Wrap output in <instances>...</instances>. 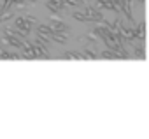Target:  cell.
<instances>
[{"label":"cell","instance_id":"obj_4","mask_svg":"<svg viewBox=\"0 0 149 139\" xmlns=\"http://www.w3.org/2000/svg\"><path fill=\"white\" fill-rule=\"evenodd\" d=\"M61 56L65 60H86V56H84L83 51H65Z\"/></svg>","mask_w":149,"mask_h":139},{"label":"cell","instance_id":"obj_6","mask_svg":"<svg viewBox=\"0 0 149 139\" xmlns=\"http://www.w3.org/2000/svg\"><path fill=\"white\" fill-rule=\"evenodd\" d=\"M100 58H105V60H118V58H121L116 51H112V49H104V51H100Z\"/></svg>","mask_w":149,"mask_h":139},{"label":"cell","instance_id":"obj_5","mask_svg":"<svg viewBox=\"0 0 149 139\" xmlns=\"http://www.w3.org/2000/svg\"><path fill=\"white\" fill-rule=\"evenodd\" d=\"M51 39H53L54 42H58V44H67V42H68V37H67V34H63V32H53V34H51Z\"/></svg>","mask_w":149,"mask_h":139},{"label":"cell","instance_id":"obj_9","mask_svg":"<svg viewBox=\"0 0 149 139\" xmlns=\"http://www.w3.org/2000/svg\"><path fill=\"white\" fill-rule=\"evenodd\" d=\"M65 4L74 6V7H79V6H83V4H86V2H84V0H65Z\"/></svg>","mask_w":149,"mask_h":139},{"label":"cell","instance_id":"obj_7","mask_svg":"<svg viewBox=\"0 0 149 139\" xmlns=\"http://www.w3.org/2000/svg\"><path fill=\"white\" fill-rule=\"evenodd\" d=\"M37 32L39 34H44V35H51L53 34V27L51 25H39L37 27Z\"/></svg>","mask_w":149,"mask_h":139},{"label":"cell","instance_id":"obj_2","mask_svg":"<svg viewBox=\"0 0 149 139\" xmlns=\"http://www.w3.org/2000/svg\"><path fill=\"white\" fill-rule=\"evenodd\" d=\"M135 39L139 42H146V21H139L135 25Z\"/></svg>","mask_w":149,"mask_h":139},{"label":"cell","instance_id":"obj_10","mask_svg":"<svg viewBox=\"0 0 149 139\" xmlns=\"http://www.w3.org/2000/svg\"><path fill=\"white\" fill-rule=\"evenodd\" d=\"M135 2H137V4L140 6V9L144 11V4H146V0H135Z\"/></svg>","mask_w":149,"mask_h":139},{"label":"cell","instance_id":"obj_8","mask_svg":"<svg viewBox=\"0 0 149 139\" xmlns=\"http://www.w3.org/2000/svg\"><path fill=\"white\" fill-rule=\"evenodd\" d=\"M72 18L77 20V21H88V18H86L84 13H72Z\"/></svg>","mask_w":149,"mask_h":139},{"label":"cell","instance_id":"obj_3","mask_svg":"<svg viewBox=\"0 0 149 139\" xmlns=\"http://www.w3.org/2000/svg\"><path fill=\"white\" fill-rule=\"evenodd\" d=\"M46 6H47V9L51 13H58V11H61L65 7V0H47Z\"/></svg>","mask_w":149,"mask_h":139},{"label":"cell","instance_id":"obj_1","mask_svg":"<svg viewBox=\"0 0 149 139\" xmlns=\"http://www.w3.org/2000/svg\"><path fill=\"white\" fill-rule=\"evenodd\" d=\"M14 27H18L19 30H23V32L30 34V30H32L33 23H30V21H28L25 16H19V18H16V20H14Z\"/></svg>","mask_w":149,"mask_h":139}]
</instances>
